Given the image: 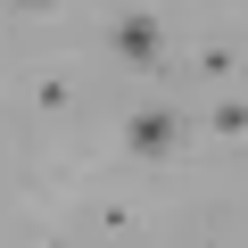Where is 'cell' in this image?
<instances>
[{"label":"cell","instance_id":"cell-2","mask_svg":"<svg viewBox=\"0 0 248 248\" xmlns=\"http://www.w3.org/2000/svg\"><path fill=\"white\" fill-rule=\"evenodd\" d=\"M108 50H116L124 66L157 75V66H166V25H157L149 9H116V17H108Z\"/></svg>","mask_w":248,"mask_h":248},{"label":"cell","instance_id":"cell-3","mask_svg":"<svg viewBox=\"0 0 248 248\" xmlns=\"http://www.w3.org/2000/svg\"><path fill=\"white\" fill-rule=\"evenodd\" d=\"M207 124H215V133H232V141H248V99H215Z\"/></svg>","mask_w":248,"mask_h":248},{"label":"cell","instance_id":"cell-1","mask_svg":"<svg viewBox=\"0 0 248 248\" xmlns=\"http://www.w3.org/2000/svg\"><path fill=\"white\" fill-rule=\"evenodd\" d=\"M182 141H190V116H182V108H166V99H149V108H133V116H124V149H133L141 166L182 157Z\"/></svg>","mask_w":248,"mask_h":248},{"label":"cell","instance_id":"cell-4","mask_svg":"<svg viewBox=\"0 0 248 248\" xmlns=\"http://www.w3.org/2000/svg\"><path fill=\"white\" fill-rule=\"evenodd\" d=\"M33 99H42V116H66V99H75V91H66V83H58V75H50V83H42V91H33Z\"/></svg>","mask_w":248,"mask_h":248},{"label":"cell","instance_id":"cell-5","mask_svg":"<svg viewBox=\"0 0 248 248\" xmlns=\"http://www.w3.org/2000/svg\"><path fill=\"white\" fill-rule=\"evenodd\" d=\"M9 9H58V0H9Z\"/></svg>","mask_w":248,"mask_h":248}]
</instances>
